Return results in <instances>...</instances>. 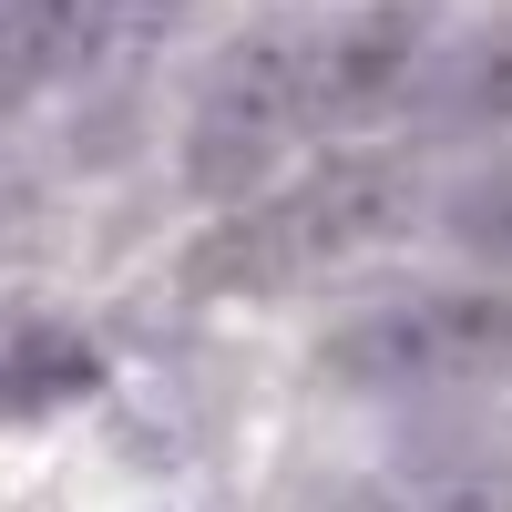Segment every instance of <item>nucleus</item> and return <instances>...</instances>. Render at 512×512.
<instances>
[{
    "label": "nucleus",
    "instance_id": "f257e3e1",
    "mask_svg": "<svg viewBox=\"0 0 512 512\" xmlns=\"http://www.w3.org/2000/svg\"><path fill=\"white\" fill-rule=\"evenodd\" d=\"M420 62H431V21L410 0H349V11H287L236 31L216 72L195 82L185 113V185L195 195H246L267 185L297 144L349 134V123L410 103Z\"/></svg>",
    "mask_w": 512,
    "mask_h": 512
},
{
    "label": "nucleus",
    "instance_id": "f03ea898",
    "mask_svg": "<svg viewBox=\"0 0 512 512\" xmlns=\"http://www.w3.org/2000/svg\"><path fill=\"white\" fill-rule=\"evenodd\" d=\"M318 379L349 400H472L512 379V287H400L318 338Z\"/></svg>",
    "mask_w": 512,
    "mask_h": 512
},
{
    "label": "nucleus",
    "instance_id": "7ed1b4c3",
    "mask_svg": "<svg viewBox=\"0 0 512 512\" xmlns=\"http://www.w3.org/2000/svg\"><path fill=\"white\" fill-rule=\"evenodd\" d=\"M410 216H420L410 154H338L318 175H297L287 195H267L246 226H226L205 246V277L216 287H297V277H328V267L379 256Z\"/></svg>",
    "mask_w": 512,
    "mask_h": 512
},
{
    "label": "nucleus",
    "instance_id": "20e7f679",
    "mask_svg": "<svg viewBox=\"0 0 512 512\" xmlns=\"http://www.w3.org/2000/svg\"><path fill=\"white\" fill-rule=\"evenodd\" d=\"M359 512H512V451L482 431H431L369 472Z\"/></svg>",
    "mask_w": 512,
    "mask_h": 512
},
{
    "label": "nucleus",
    "instance_id": "39448f33",
    "mask_svg": "<svg viewBox=\"0 0 512 512\" xmlns=\"http://www.w3.org/2000/svg\"><path fill=\"white\" fill-rule=\"evenodd\" d=\"M410 123L420 134H512V21L431 41L410 82Z\"/></svg>",
    "mask_w": 512,
    "mask_h": 512
},
{
    "label": "nucleus",
    "instance_id": "423d86ee",
    "mask_svg": "<svg viewBox=\"0 0 512 512\" xmlns=\"http://www.w3.org/2000/svg\"><path fill=\"white\" fill-rule=\"evenodd\" d=\"M441 236L472 256V267L512 277V154H502V164H482V175H461V185L441 195Z\"/></svg>",
    "mask_w": 512,
    "mask_h": 512
}]
</instances>
